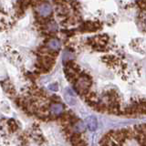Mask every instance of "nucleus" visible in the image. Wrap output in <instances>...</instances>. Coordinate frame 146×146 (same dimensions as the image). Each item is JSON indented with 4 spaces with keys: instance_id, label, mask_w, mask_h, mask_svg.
Wrapping results in <instances>:
<instances>
[{
    "instance_id": "obj_5",
    "label": "nucleus",
    "mask_w": 146,
    "mask_h": 146,
    "mask_svg": "<svg viewBox=\"0 0 146 146\" xmlns=\"http://www.w3.org/2000/svg\"><path fill=\"white\" fill-rule=\"evenodd\" d=\"M70 141L73 145H76L82 141L81 135H80V133H79V132H73V133L70 135Z\"/></svg>"
},
{
    "instance_id": "obj_1",
    "label": "nucleus",
    "mask_w": 146,
    "mask_h": 146,
    "mask_svg": "<svg viewBox=\"0 0 146 146\" xmlns=\"http://www.w3.org/2000/svg\"><path fill=\"white\" fill-rule=\"evenodd\" d=\"M102 27V24L100 22H86L81 24L79 27V30L80 32H94L96 30H99Z\"/></svg>"
},
{
    "instance_id": "obj_6",
    "label": "nucleus",
    "mask_w": 146,
    "mask_h": 146,
    "mask_svg": "<svg viewBox=\"0 0 146 146\" xmlns=\"http://www.w3.org/2000/svg\"><path fill=\"white\" fill-rule=\"evenodd\" d=\"M3 88L5 89V90L7 91V93L11 94V95H15V89L13 88V86L11 83H9V81H5L3 83Z\"/></svg>"
},
{
    "instance_id": "obj_7",
    "label": "nucleus",
    "mask_w": 146,
    "mask_h": 146,
    "mask_svg": "<svg viewBox=\"0 0 146 146\" xmlns=\"http://www.w3.org/2000/svg\"><path fill=\"white\" fill-rule=\"evenodd\" d=\"M7 125H8V128L10 129L12 131H16L17 130V124L16 121L14 120H9L8 122H7Z\"/></svg>"
},
{
    "instance_id": "obj_8",
    "label": "nucleus",
    "mask_w": 146,
    "mask_h": 146,
    "mask_svg": "<svg viewBox=\"0 0 146 146\" xmlns=\"http://www.w3.org/2000/svg\"><path fill=\"white\" fill-rule=\"evenodd\" d=\"M137 5L140 7V9L143 11H146V1L145 0H138L137 1Z\"/></svg>"
},
{
    "instance_id": "obj_10",
    "label": "nucleus",
    "mask_w": 146,
    "mask_h": 146,
    "mask_svg": "<svg viewBox=\"0 0 146 146\" xmlns=\"http://www.w3.org/2000/svg\"><path fill=\"white\" fill-rule=\"evenodd\" d=\"M100 146H109V145L107 144V145H100Z\"/></svg>"
},
{
    "instance_id": "obj_2",
    "label": "nucleus",
    "mask_w": 146,
    "mask_h": 146,
    "mask_svg": "<svg viewBox=\"0 0 146 146\" xmlns=\"http://www.w3.org/2000/svg\"><path fill=\"white\" fill-rule=\"evenodd\" d=\"M64 111V107L63 105L58 102H53L49 105V112L51 115L57 116V115H61Z\"/></svg>"
},
{
    "instance_id": "obj_3",
    "label": "nucleus",
    "mask_w": 146,
    "mask_h": 146,
    "mask_svg": "<svg viewBox=\"0 0 146 146\" xmlns=\"http://www.w3.org/2000/svg\"><path fill=\"white\" fill-rule=\"evenodd\" d=\"M87 122V126L90 130V131H95L98 127V121H97V118L94 116H90L87 118L86 120Z\"/></svg>"
},
{
    "instance_id": "obj_9",
    "label": "nucleus",
    "mask_w": 146,
    "mask_h": 146,
    "mask_svg": "<svg viewBox=\"0 0 146 146\" xmlns=\"http://www.w3.org/2000/svg\"><path fill=\"white\" fill-rule=\"evenodd\" d=\"M87 144H86V143L84 141H81L80 143H79L78 144H76V145H73V146H86Z\"/></svg>"
},
{
    "instance_id": "obj_4",
    "label": "nucleus",
    "mask_w": 146,
    "mask_h": 146,
    "mask_svg": "<svg viewBox=\"0 0 146 146\" xmlns=\"http://www.w3.org/2000/svg\"><path fill=\"white\" fill-rule=\"evenodd\" d=\"M72 128L74 132H79V133H80V132L85 131V124L82 121H78L72 125Z\"/></svg>"
}]
</instances>
